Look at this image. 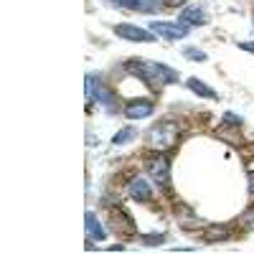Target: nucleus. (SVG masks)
Here are the masks:
<instances>
[{
    "mask_svg": "<svg viewBox=\"0 0 254 254\" xmlns=\"http://www.w3.org/2000/svg\"><path fill=\"white\" fill-rule=\"evenodd\" d=\"M87 94H89V99L99 102L110 115L117 112V99H115V94H112L107 87H104V84H102L97 76H87Z\"/></svg>",
    "mask_w": 254,
    "mask_h": 254,
    "instance_id": "3",
    "label": "nucleus"
},
{
    "mask_svg": "<svg viewBox=\"0 0 254 254\" xmlns=\"http://www.w3.org/2000/svg\"><path fill=\"white\" fill-rule=\"evenodd\" d=\"M183 56H186L188 61H206V54H203L201 49H193V46L183 49Z\"/></svg>",
    "mask_w": 254,
    "mask_h": 254,
    "instance_id": "17",
    "label": "nucleus"
},
{
    "mask_svg": "<svg viewBox=\"0 0 254 254\" xmlns=\"http://www.w3.org/2000/svg\"><path fill=\"white\" fill-rule=\"evenodd\" d=\"M115 33L125 41H135V44H150V41H155V31H145V28L132 26V23H117Z\"/></svg>",
    "mask_w": 254,
    "mask_h": 254,
    "instance_id": "4",
    "label": "nucleus"
},
{
    "mask_svg": "<svg viewBox=\"0 0 254 254\" xmlns=\"http://www.w3.org/2000/svg\"><path fill=\"white\" fill-rule=\"evenodd\" d=\"M115 5H120V8H137V0H115Z\"/></svg>",
    "mask_w": 254,
    "mask_h": 254,
    "instance_id": "20",
    "label": "nucleus"
},
{
    "mask_svg": "<svg viewBox=\"0 0 254 254\" xmlns=\"http://www.w3.org/2000/svg\"><path fill=\"white\" fill-rule=\"evenodd\" d=\"M186 84H188V89L193 92V94H198V97H203V99H216V92L211 89L208 84H203L201 79H196V76H190V79H188Z\"/></svg>",
    "mask_w": 254,
    "mask_h": 254,
    "instance_id": "14",
    "label": "nucleus"
},
{
    "mask_svg": "<svg viewBox=\"0 0 254 254\" xmlns=\"http://www.w3.org/2000/svg\"><path fill=\"white\" fill-rule=\"evenodd\" d=\"M231 125H239V122H224L221 127H219V130H216V137L219 140H224V142H229V145H244V137H242V132L237 130V127H231Z\"/></svg>",
    "mask_w": 254,
    "mask_h": 254,
    "instance_id": "9",
    "label": "nucleus"
},
{
    "mask_svg": "<svg viewBox=\"0 0 254 254\" xmlns=\"http://www.w3.org/2000/svg\"><path fill=\"white\" fill-rule=\"evenodd\" d=\"M249 190H252V193H254V173L249 176Z\"/></svg>",
    "mask_w": 254,
    "mask_h": 254,
    "instance_id": "23",
    "label": "nucleus"
},
{
    "mask_svg": "<svg viewBox=\"0 0 254 254\" xmlns=\"http://www.w3.org/2000/svg\"><path fill=\"white\" fill-rule=\"evenodd\" d=\"M239 49H244V51L254 54V44H252V41H242V44H239Z\"/></svg>",
    "mask_w": 254,
    "mask_h": 254,
    "instance_id": "21",
    "label": "nucleus"
},
{
    "mask_svg": "<svg viewBox=\"0 0 254 254\" xmlns=\"http://www.w3.org/2000/svg\"><path fill=\"white\" fill-rule=\"evenodd\" d=\"M231 234H234V231H231L229 224H214V226H206L203 239L206 242H226Z\"/></svg>",
    "mask_w": 254,
    "mask_h": 254,
    "instance_id": "10",
    "label": "nucleus"
},
{
    "mask_svg": "<svg viewBox=\"0 0 254 254\" xmlns=\"http://www.w3.org/2000/svg\"><path fill=\"white\" fill-rule=\"evenodd\" d=\"M84 221H87V237H89V239L102 242L104 237H107V234H104V229H102V224H99V219H97V214H92V211H89Z\"/></svg>",
    "mask_w": 254,
    "mask_h": 254,
    "instance_id": "13",
    "label": "nucleus"
},
{
    "mask_svg": "<svg viewBox=\"0 0 254 254\" xmlns=\"http://www.w3.org/2000/svg\"><path fill=\"white\" fill-rule=\"evenodd\" d=\"M163 3L168 5V8H178V5H183L186 0H163Z\"/></svg>",
    "mask_w": 254,
    "mask_h": 254,
    "instance_id": "22",
    "label": "nucleus"
},
{
    "mask_svg": "<svg viewBox=\"0 0 254 254\" xmlns=\"http://www.w3.org/2000/svg\"><path fill=\"white\" fill-rule=\"evenodd\" d=\"M130 196L135 198V201H147V198H150L153 196V188H150V183H147V181H132L130 183Z\"/></svg>",
    "mask_w": 254,
    "mask_h": 254,
    "instance_id": "12",
    "label": "nucleus"
},
{
    "mask_svg": "<svg viewBox=\"0 0 254 254\" xmlns=\"http://www.w3.org/2000/svg\"><path fill=\"white\" fill-rule=\"evenodd\" d=\"M181 20H183V23H188V26H203L208 18H206V13L198 5H188L186 10H181Z\"/></svg>",
    "mask_w": 254,
    "mask_h": 254,
    "instance_id": "11",
    "label": "nucleus"
},
{
    "mask_svg": "<svg viewBox=\"0 0 254 254\" xmlns=\"http://www.w3.org/2000/svg\"><path fill=\"white\" fill-rule=\"evenodd\" d=\"M168 173H171V163H168L165 155H160V158H155V160L150 163V176H153V181H155L160 188L168 186Z\"/></svg>",
    "mask_w": 254,
    "mask_h": 254,
    "instance_id": "7",
    "label": "nucleus"
},
{
    "mask_svg": "<svg viewBox=\"0 0 254 254\" xmlns=\"http://www.w3.org/2000/svg\"><path fill=\"white\" fill-rule=\"evenodd\" d=\"M135 135H137V130L135 127H122V130L112 137V145H125V142H130V140H135Z\"/></svg>",
    "mask_w": 254,
    "mask_h": 254,
    "instance_id": "15",
    "label": "nucleus"
},
{
    "mask_svg": "<svg viewBox=\"0 0 254 254\" xmlns=\"http://www.w3.org/2000/svg\"><path fill=\"white\" fill-rule=\"evenodd\" d=\"M125 115L130 120H145L147 115H153V102L150 99H132L125 107Z\"/></svg>",
    "mask_w": 254,
    "mask_h": 254,
    "instance_id": "8",
    "label": "nucleus"
},
{
    "mask_svg": "<svg viewBox=\"0 0 254 254\" xmlns=\"http://www.w3.org/2000/svg\"><path fill=\"white\" fill-rule=\"evenodd\" d=\"M130 69L135 76H140L147 87H153V89H160L165 87V84H176L178 81V71L171 69V66H165V64H158V61H132L130 64Z\"/></svg>",
    "mask_w": 254,
    "mask_h": 254,
    "instance_id": "1",
    "label": "nucleus"
},
{
    "mask_svg": "<svg viewBox=\"0 0 254 254\" xmlns=\"http://www.w3.org/2000/svg\"><path fill=\"white\" fill-rule=\"evenodd\" d=\"M137 13H158V0H137Z\"/></svg>",
    "mask_w": 254,
    "mask_h": 254,
    "instance_id": "16",
    "label": "nucleus"
},
{
    "mask_svg": "<svg viewBox=\"0 0 254 254\" xmlns=\"http://www.w3.org/2000/svg\"><path fill=\"white\" fill-rule=\"evenodd\" d=\"M150 31H155L158 36H163L165 41H181L188 36V23H168V20H155L150 23Z\"/></svg>",
    "mask_w": 254,
    "mask_h": 254,
    "instance_id": "5",
    "label": "nucleus"
},
{
    "mask_svg": "<svg viewBox=\"0 0 254 254\" xmlns=\"http://www.w3.org/2000/svg\"><path fill=\"white\" fill-rule=\"evenodd\" d=\"M145 140H147V145L158 147V150H168V147H173L178 142V122H173V120L155 122L150 130H147Z\"/></svg>",
    "mask_w": 254,
    "mask_h": 254,
    "instance_id": "2",
    "label": "nucleus"
},
{
    "mask_svg": "<svg viewBox=\"0 0 254 254\" xmlns=\"http://www.w3.org/2000/svg\"><path fill=\"white\" fill-rule=\"evenodd\" d=\"M239 224L249 231V229H254V208H249V211H244L242 214V219H239Z\"/></svg>",
    "mask_w": 254,
    "mask_h": 254,
    "instance_id": "18",
    "label": "nucleus"
},
{
    "mask_svg": "<svg viewBox=\"0 0 254 254\" xmlns=\"http://www.w3.org/2000/svg\"><path fill=\"white\" fill-rule=\"evenodd\" d=\"M165 242V234H145L142 237V244H147V247H158V244H163Z\"/></svg>",
    "mask_w": 254,
    "mask_h": 254,
    "instance_id": "19",
    "label": "nucleus"
},
{
    "mask_svg": "<svg viewBox=\"0 0 254 254\" xmlns=\"http://www.w3.org/2000/svg\"><path fill=\"white\" fill-rule=\"evenodd\" d=\"M107 219H110V226H112L115 234H120V237H132L135 234V224L122 208H110Z\"/></svg>",
    "mask_w": 254,
    "mask_h": 254,
    "instance_id": "6",
    "label": "nucleus"
}]
</instances>
